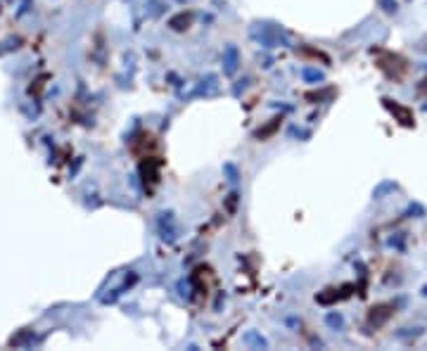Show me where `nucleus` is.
Segmentation results:
<instances>
[{"mask_svg": "<svg viewBox=\"0 0 427 351\" xmlns=\"http://www.w3.org/2000/svg\"><path fill=\"white\" fill-rule=\"evenodd\" d=\"M423 295H425V296H427V287H425V292H423Z\"/></svg>", "mask_w": 427, "mask_h": 351, "instance_id": "nucleus-2", "label": "nucleus"}, {"mask_svg": "<svg viewBox=\"0 0 427 351\" xmlns=\"http://www.w3.org/2000/svg\"><path fill=\"white\" fill-rule=\"evenodd\" d=\"M389 315H391L389 306H377V309H373V314H370V320L380 325V323H385V320H387Z\"/></svg>", "mask_w": 427, "mask_h": 351, "instance_id": "nucleus-1", "label": "nucleus"}]
</instances>
